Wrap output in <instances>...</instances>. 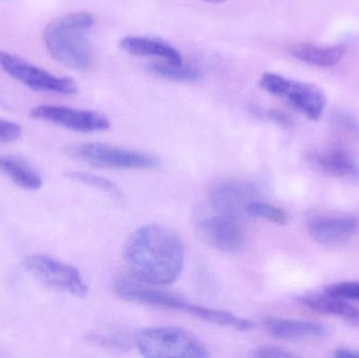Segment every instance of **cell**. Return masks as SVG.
Masks as SVG:
<instances>
[{"instance_id": "6da1fadb", "label": "cell", "mask_w": 359, "mask_h": 358, "mask_svg": "<svg viewBox=\"0 0 359 358\" xmlns=\"http://www.w3.org/2000/svg\"><path fill=\"white\" fill-rule=\"evenodd\" d=\"M124 260L133 277L163 287L174 284L181 275L185 247L172 229L162 225H144L126 242Z\"/></svg>"}, {"instance_id": "7a4b0ae2", "label": "cell", "mask_w": 359, "mask_h": 358, "mask_svg": "<svg viewBox=\"0 0 359 358\" xmlns=\"http://www.w3.org/2000/svg\"><path fill=\"white\" fill-rule=\"evenodd\" d=\"M94 17L86 12H74L53 19L43 31V40L50 56L61 64L86 71L93 63L88 31Z\"/></svg>"}, {"instance_id": "3957f363", "label": "cell", "mask_w": 359, "mask_h": 358, "mask_svg": "<svg viewBox=\"0 0 359 358\" xmlns=\"http://www.w3.org/2000/svg\"><path fill=\"white\" fill-rule=\"evenodd\" d=\"M139 352L151 358H206L208 350L198 338L177 327L140 330L135 338Z\"/></svg>"}, {"instance_id": "277c9868", "label": "cell", "mask_w": 359, "mask_h": 358, "mask_svg": "<svg viewBox=\"0 0 359 358\" xmlns=\"http://www.w3.org/2000/svg\"><path fill=\"white\" fill-rule=\"evenodd\" d=\"M71 155L94 167L105 170H154L159 160L149 153L103 143H84L72 147Z\"/></svg>"}, {"instance_id": "5b68a950", "label": "cell", "mask_w": 359, "mask_h": 358, "mask_svg": "<svg viewBox=\"0 0 359 358\" xmlns=\"http://www.w3.org/2000/svg\"><path fill=\"white\" fill-rule=\"evenodd\" d=\"M265 92L286 100L308 119H320L324 113L326 99L320 88L312 84L295 81L274 73H265L259 79Z\"/></svg>"}, {"instance_id": "8992f818", "label": "cell", "mask_w": 359, "mask_h": 358, "mask_svg": "<svg viewBox=\"0 0 359 358\" xmlns=\"http://www.w3.org/2000/svg\"><path fill=\"white\" fill-rule=\"evenodd\" d=\"M0 67L11 77L38 92L60 95H74L78 92L77 83L72 78L54 75L6 50H0Z\"/></svg>"}, {"instance_id": "52a82bcc", "label": "cell", "mask_w": 359, "mask_h": 358, "mask_svg": "<svg viewBox=\"0 0 359 358\" xmlns=\"http://www.w3.org/2000/svg\"><path fill=\"white\" fill-rule=\"evenodd\" d=\"M25 266L34 277L48 287L77 298H84L88 294V285L81 273L72 265L65 264L52 256L34 254L25 259Z\"/></svg>"}, {"instance_id": "ba28073f", "label": "cell", "mask_w": 359, "mask_h": 358, "mask_svg": "<svg viewBox=\"0 0 359 358\" xmlns=\"http://www.w3.org/2000/svg\"><path fill=\"white\" fill-rule=\"evenodd\" d=\"M240 222L212 210L198 216L196 227L205 243L223 254H234L244 246V231Z\"/></svg>"}, {"instance_id": "9c48e42d", "label": "cell", "mask_w": 359, "mask_h": 358, "mask_svg": "<svg viewBox=\"0 0 359 358\" xmlns=\"http://www.w3.org/2000/svg\"><path fill=\"white\" fill-rule=\"evenodd\" d=\"M31 116L75 132H102L111 128V121L102 113L59 105H39L32 109Z\"/></svg>"}, {"instance_id": "30bf717a", "label": "cell", "mask_w": 359, "mask_h": 358, "mask_svg": "<svg viewBox=\"0 0 359 358\" xmlns=\"http://www.w3.org/2000/svg\"><path fill=\"white\" fill-rule=\"evenodd\" d=\"M113 292L126 302L151 306L154 308L182 311L186 304L177 294L164 291L158 286L149 285L135 277H120L114 283Z\"/></svg>"}, {"instance_id": "8fae6325", "label": "cell", "mask_w": 359, "mask_h": 358, "mask_svg": "<svg viewBox=\"0 0 359 358\" xmlns=\"http://www.w3.org/2000/svg\"><path fill=\"white\" fill-rule=\"evenodd\" d=\"M257 187L246 181H227L215 185L209 193L211 209L242 221L248 216L247 207L255 201Z\"/></svg>"}, {"instance_id": "7c38bea8", "label": "cell", "mask_w": 359, "mask_h": 358, "mask_svg": "<svg viewBox=\"0 0 359 358\" xmlns=\"http://www.w3.org/2000/svg\"><path fill=\"white\" fill-rule=\"evenodd\" d=\"M359 229V221L352 216L318 218L310 221L308 231L318 243L337 246L349 241Z\"/></svg>"}, {"instance_id": "4fadbf2b", "label": "cell", "mask_w": 359, "mask_h": 358, "mask_svg": "<svg viewBox=\"0 0 359 358\" xmlns=\"http://www.w3.org/2000/svg\"><path fill=\"white\" fill-rule=\"evenodd\" d=\"M264 326L269 334L278 340H320L328 336V329L314 322L267 317L264 319Z\"/></svg>"}, {"instance_id": "5bb4252c", "label": "cell", "mask_w": 359, "mask_h": 358, "mask_svg": "<svg viewBox=\"0 0 359 358\" xmlns=\"http://www.w3.org/2000/svg\"><path fill=\"white\" fill-rule=\"evenodd\" d=\"M308 160L310 166L320 174L337 178L359 179V163L345 149L313 153Z\"/></svg>"}, {"instance_id": "9a60e30c", "label": "cell", "mask_w": 359, "mask_h": 358, "mask_svg": "<svg viewBox=\"0 0 359 358\" xmlns=\"http://www.w3.org/2000/svg\"><path fill=\"white\" fill-rule=\"evenodd\" d=\"M297 301L314 312L339 317L349 325L359 327V309L347 300L328 294H310L299 296Z\"/></svg>"}, {"instance_id": "2e32d148", "label": "cell", "mask_w": 359, "mask_h": 358, "mask_svg": "<svg viewBox=\"0 0 359 358\" xmlns=\"http://www.w3.org/2000/svg\"><path fill=\"white\" fill-rule=\"evenodd\" d=\"M120 48L134 56L157 57L163 61L172 63L182 62V56L178 50L163 40L144 36H126L120 40Z\"/></svg>"}, {"instance_id": "e0dca14e", "label": "cell", "mask_w": 359, "mask_h": 358, "mask_svg": "<svg viewBox=\"0 0 359 358\" xmlns=\"http://www.w3.org/2000/svg\"><path fill=\"white\" fill-rule=\"evenodd\" d=\"M290 53L294 58L316 65V67H334L345 56L343 46H318L310 43H297L291 46Z\"/></svg>"}, {"instance_id": "ac0fdd59", "label": "cell", "mask_w": 359, "mask_h": 358, "mask_svg": "<svg viewBox=\"0 0 359 358\" xmlns=\"http://www.w3.org/2000/svg\"><path fill=\"white\" fill-rule=\"evenodd\" d=\"M0 174L8 177L21 188L37 191L42 186V179L27 162L12 156L0 155Z\"/></svg>"}, {"instance_id": "d6986e66", "label": "cell", "mask_w": 359, "mask_h": 358, "mask_svg": "<svg viewBox=\"0 0 359 358\" xmlns=\"http://www.w3.org/2000/svg\"><path fill=\"white\" fill-rule=\"evenodd\" d=\"M183 312L189 313V315L198 317L203 321L208 322V323L233 328L238 331H249L253 328V324L249 319H243V317H238L228 311L217 310V309L208 308V307L200 306V305L186 303Z\"/></svg>"}, {"instance_id": "ffe728a7", "label": "cell", "mask_w": 359, "mask_h": 358, "mask_svg": "<svg viewBox=\"0 0 359 358\" xmlns=\"http://www.w3.org/2000/svg\"><path fill=\"white\" fill-rule=\"evenodd\" d=\"M147 69L154 76L170 80V81L182 82V83H194L202 78L200 69L183 63H172L168 61H156L147 65Z\"/></svg>"}, {"instance_id": "44dd1931", "label": "cell", "mask_w": 359, "mask_h": 358, "mask_svg": "<svg viewBox=\"0 0 359 358\" xmlns=\"http://www.w3.org/2000/svg\"><path fill=\"white\" fill-rule=\"evenodd\" d=\"M247 214L248 216L263 219L278 225H286L289 220L288 214L284 210L271 204L257 201V200L249 204L247 207Z\"/></svg>"}, {"instance_id": "7402d4cb", "label": "cell", "mask_w": 359, "mask_h": 358, "mask_svg": "<svg viewBox=\"0 0 359 358\" xmlns=\"http://www.w3.org/2000/svg\"><path fill=\"white\" fill-rule=\"evenodd\" d=\"M69 177L74 180L79 181L84 184L90 185L94 188L99 189L103 193H107L114 198H121L122 191L113 181L103 177L95 176V174H88V172H71Z\"/></svg>"}, {"instance_id": "603a6c76", "label": "cell", "mask_w": 359, "mask_h": 358, "mask_svg": "<svg viewBox=\"0 0 359 358\" xmlns=\"http://www.w3.org/2000/svg\"><path fill=\"white\" fill-rule=\"evenodd\" d=\"M326 294L347 301H359V282H341L326 288Z\"/></svg>"}, {"instance_id": "cb8c5ba5", "label": "cell", "mask_w": 359, "mask_h": 358, "mask_svg": "<svg viewBox=\"0 0 359 358\" xmlns=\"http://www.w3.org/2000/svg\"><path fill=\"white\" fill-rule=\"evenodd\" d=\"M20 126L15 122L8 121V120L0 119V141L1 142H13L20 138Z\"/></svg>"}, {"instance_id": "d4e9b609", "label": "cell", "mask_w": 359, "mask_h": 358, "mask_svg": "<svg viewBox=\"0 0 359 358\" xmlns=\"http://www.w3.org/2000/svg\"><path fill=\"white\" fill-rule=\"evenodd\" d=\"M255 357L259 358H289L293 357L292 353L276 346H264L257 349Z\"/></svg>"}, {"instance_id": "484cf974", "label": "cell", "mask_w": 359, "mask_h": 358, "mask_svg": "<svg viewBox=\"0 0 359 358\" xmlns=\"http://www.w3.org/2000/svg\"><path fill=\"white\" fill-rule=\"evenodd\" d=\"M259 113H263L265 117L271 121L276 122L278 124H282V125H287L289 123L288 117L285 113H280V111H273V109H268V111H259Z\"/></svg>"}, {"instance_id": "4316f807", "label": "cell", "mask_w": 359, "mask_h": 358, "mask_svg": "<svg viewBox=\"0 0 359 358\" xmlns=\"http://www.w3.org/2000/svg\"><path fill=\"white\" fill-rule=\"evenodd\" d=\"M334 357L359 358V350H358V349L339 348L335 351Z\"/></svg>"}, {"instance_id": "83f0119b", "label": "cell", "mask_w": 359, "mask_h": 358, "mask_svg": "<svg viewBox=\"0 0 359 358\" xmlns=\"http://www.w3.org/2000/svg\"><path fill=\"white\" fill-rule=\"evenodd\" d=\"M203 1L208 2V4H223V2L227 1V0H203Z\"/></svg>"}]
</instances>
